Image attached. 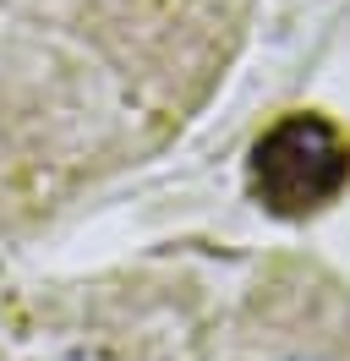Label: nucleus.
I'll return each instance as SVG.
<instances>
[{
    "label": "nucleus",
    "mask_w": 350,
    "mask_h": 361,
    "mask_svg": "<svg viewBox=\"0 0 350 361\" xmlns=\"http://www.w3.org/2000/svg\"><path fill=\"white\" fill-rule=\"evenodd\" d=\"M246 192L274 219L323 214L350 192V137L323 110H290L246 154Z\"/></svg>",
    "instance_id": "f257e3e1"
},
{
    "label": "nucleus",
    "mask_w": 350,
    "mask_h": 361,
    "mask_svg": "<svg viewBox=\"0 0 350 361\" xmlns=\"http://www.w3.org/2000/svg\"><path fill=\"white\" fill-rule=\"evenodd\" d=\"M66 361H104V356H88V350H77V356H66Z\"/></svg>",
    "instance_id": "f03ea898"
}]
</instances>
